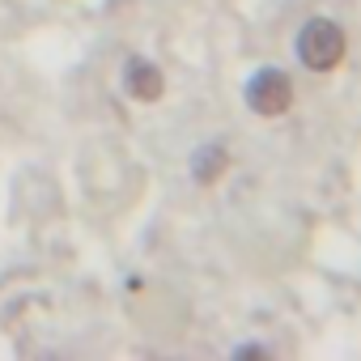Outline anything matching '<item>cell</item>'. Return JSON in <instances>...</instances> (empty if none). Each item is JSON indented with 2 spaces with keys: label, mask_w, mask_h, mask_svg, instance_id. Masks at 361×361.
Instances as JSON below:
<instances>
[{
  "label": "cell",
  "mask_w": 361,
  "mask_h": 361,
  "mask_svg": "<svg viewBox=\"0 0 361 361\" xmlns=\"http://www.w3.org/2000/svg\"><path fill=\"white\" fill-rule=\"evenodd\" d=\"M123 85H128V94H132L136 102H157L161 90H166V77H161L157 64H149V60H132L128 73H123Z\"/></svg>",
  "instance_id": "3"
},
{
  "label": "cell",
  "mask_w": 361,
  "mask_h": 361,
  "mask_svg": "<svg viewBox=\"0 0 361 361\" xmlns=\"http://www.w3.org/2000/svg\"><path fill=\"white\" fill-rule=\"evenodd\" d=\"M247 106L264 119H276L293 106V81L285 68H259L251 81H247Z\"/></svg>",
  "instance_id": "2"
},
{
  "label": "cell",
  "mask_w": 361,
  "mask_h": 361,
  "mask_svg": "<svg viewBox=\"0 0 361 361\" xmlns=\"http://www.w3.org/2000/svg\"><path fill=\"white\" fill-rule=\"evenodd\" d=\"M348 56V39L340 30V22L331 18H310L302 30H298V60L310 68V73H331L340 68Z\"/></svg>",
  "instance_id": "1"
},
{
  "label": "cell",
  "mask_w": 361,
  "mask_h": 361,
  "mask_svg": "<svg viewBox=\"0 0 361 361\" xmlns=\"http://www.w3.org/2000/svg\"><path fill=\"white\" fill-rule=\"evenodd\" d=\"M226 166H230V153H226L221 145H204V149L192 157V174H196V183H217Z\"/></svg>",
  "instance_id": "4"
}]
</instances>
